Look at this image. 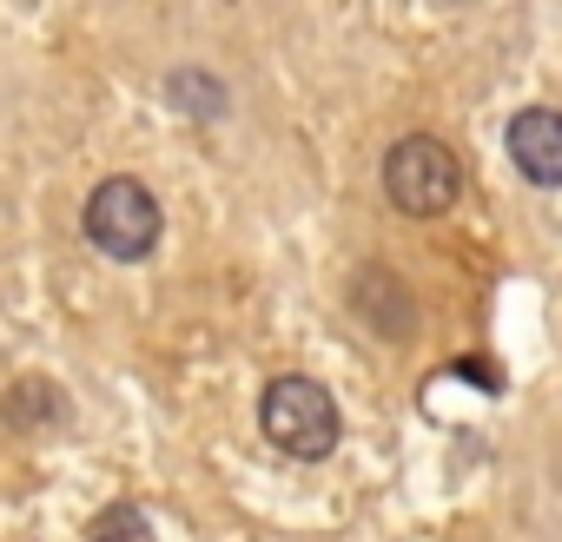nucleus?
<instances>
[{
    "label": "nucleus",
    "instance_id": "f257e3e1",
    "mask_svg": "<svg viewBox=\"0 0 562 542\" xmlns=\"http://www.w3.org/2000/svg\"><path fill=\"white\" fill-rule=\"evenodd\" d=\"M384 192H391V205L411 212V218H437V212H450L457 192H463L457 153H450L443 139H430V133L397 139L391 159H384Z\"/></svg>",
    "mask_w": 562,
    "mask_h": 542
},
{
    "label": "nucleus",
    "instance_id": "f03ea898",
    "mask_svg": "<svg viewBox=\"0 0 562 542\" xmlns=\"http://www.w3.org/2000/svg\"><path fill=\"white\" fill-rule=\"evenodd\" d=\"M258 417H265V437L285 450V456H305L312 463V456H331L338 450V404L312 377H278L265 391Z\"/></svg>",
    "mask_w": 562,
    "mask_h": 542
},
{
    "label": "nucleus",
    "instance_id": "7ed1b4c3",
    "mask_svg": "<svg viewBox=\"0 0 562 542\" xmlns=\"http://www.w3.org/2000/svg\"><path fill=\"white\" fill-rule=\"evenodd\" d=\"M87 238L120 258V264H139L153 245H159V199L139 185V179H106L93 199H87Z\"/></svg>",
    "mask_w": 562,
    "mask_h": 542
},
{
    "label": "nucleus",
    "instance_id": "20e7f679",
    "mask_svg": "<svg viewBox=\"0 0 562 542\" xmlns=\"http://www.w3.org/2000/svg\"><path fill=\"white\" fill-rule=\"evenodd\" d=\"M509 159L529 185H562V113L555 106H522L509 120Z\"/></svg>",
    "mask_w": 562,
    "mask_h": 542
},
{
    "label": "nucleus",
    "instance_id": "39448f33",
    "mask_svg": "<svg viewBox=\"0 0 562 542\" xmlns=\"http://www.w3.org/2000/svg\"><path fill=\"white\" fill-rule=\"evenodd\" d=\"M93 542H159V535L146 529V516H139V509L113 503V509H100V522H93Z\"/></svg>",
    "mask_w": 562,
    "mask_h": 542
}]
</instances>
